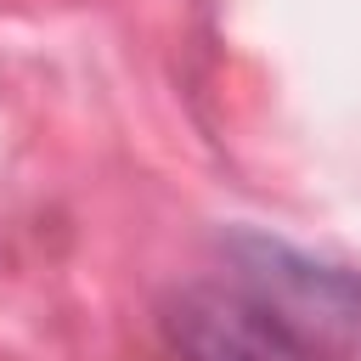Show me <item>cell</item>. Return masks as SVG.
Wrapping results in <instances>:
<instances>
[{
  "mask_svg": "<svg viewBox=\"0 0 361 361\" xmlns=\"http://www.w3.org/2000/svg\"><path fill=\"white\" fill-rule=\"evenodd\" d=\"M164 338L180 361H310L305 344L248 293L186 282L164 305Z\"/></svg>",
  "mask_w": 361,
  "mask_h": 361,
  "instance_id": "obj_1",
  "label": "cell"
}]
</instances>
